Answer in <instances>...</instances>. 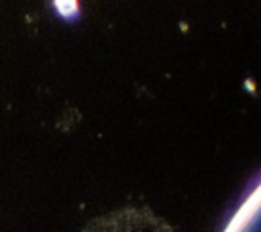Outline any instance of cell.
Instances as JSON below:
<instances>
[{
  "instance_id": "6da1fadb",
  "label": "cell",
  "mask_w": 261,
  "mask_h": 232,
  "mask_svg": "<svg viewBox=\"0 0 261 232\" xmlns=\"http://www.w3.org/2000/svg\"><path fill=\"white\" fill-rule=\"evenodd\" d=\"M222 232H259V185L255 183L251 193L239 206Z\"/></svg>"
},
{
  "instance_id": "7a4b0ae2",
  "label": "cell",
  "mask_w": 261,
  "mask_h": 232,
  "mask_svg": "<svg viewBox=\"0 0 261 232\" xmlns=\"http://www.w3.org/2000/svg\"><path fill=\"white\" fill-rule=\"evenodd\" d=\"M53 8L65 20H75L80 16V0H53Z\"/></svg>"
}]
</instances>
